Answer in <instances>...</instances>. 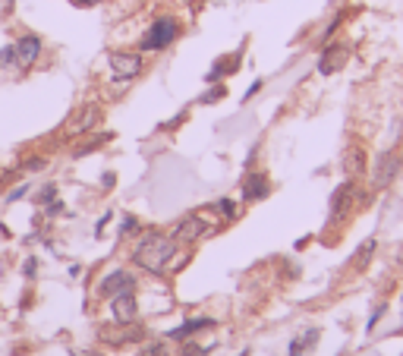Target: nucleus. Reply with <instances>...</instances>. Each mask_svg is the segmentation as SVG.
<instances>
[{
	"mask_svg": "<svg viewBox=\"0 0 403 356\" xmlns=\"http://www.w3.org/2000/svg\"><path fill=\"white\" fill-rule=\"evenodd\" d=\"M173 253H177V240L151 230V233H145V237L139 240V246H135V262H139L145 271H151V275H164V268H167Z\"/></svg>",
	"mask_w": 403,
	"mask_h": 356,
	"instance_id": "f257e3e1",
	"label": "nucleus"
},
{
	"mask_svg": "<svg viewBox=\"0 0 403 356\" xmlns=\"http://www.w3.org/2000/svg\"><path fill=\"white\" fill-rule=\"evenodd\" d=\"M215 224H217L215 211H211V208H199V211L186 215L177 227H173V240H177V243H195V240H202L205 233H211Z\"/></svg>",
	"mask_w": 403,
	"mask_h": 356,
	"instance_id": "f03ea898",
	"label": "nucleus"
},
{
	"mask_svg": "<svg viewBox=\"0 0 403 356\" xmlns=\"http://www.w3.org/2000/svg\"><path fill=\"white\" fill-rule=\"evenodd\" d=\"M179 38V23L173 19V16H157L155 23L149 25V32L142 35V41H139V48L142 51H164V48H171L173 41Z\"/></svg>",
	"mask_w": 403,
	"mask_h": 356,
	"instance_id": "7ed1b4c3",
	"label": "nucleus"
},
{
	"mask_svg": "<svg viewBox=\"0 0 403 356\" xmlns=\"http://www.w3.org/2000/svg\"><path fill=\"white\" fill-rule=\"evenodd\" d=\"M107 63H111V73H113V79H135V76L142 73V57H139V54L111 51V57H107Z\"/></svg>",
	"mask_w": 403,
	"mask_h": 356,
	"instance_id": "20e7f679",
	"label": "nucleus"
},
{
	"mask_svg": "<svg viewBox=\"0 0 403 356\" xmlns=\"http://www.w3.org/2000/svg\"><path fill=\"white\" fill-rule=\"evenodd\" d=\"M347 57H350L347 45H328L325 51H321V57H318V73H321V76L337 73V70L347 63Z\"/></svg>",
	"mask_w": 403,
	"mask_h": 356,
	"instance_id": "39448f33",
	"label": "nucleus"
},
{
	"mask_svg": "<svg viewBox=\"0 0 403 356\" xmlns=\"http://www.w3.org/2000/svg\"><path fill=\"white\" fill-rule=\"evenodd\" d=\"M13 48H16V63H19V67H32V63L38 60V54H41V38L23 35Z\"/></svg>",
	"mask_w": 403,
	"mask_h": 356,
	"instance_id": "423d86ee",
	"label": "nucleus"
},
{
	"mask_svg": "<svg viewBox=\"0 0 403 356\" xmlns=\"http://www.w3.org/2000/svg\"><path fill=\"white\" fill-rule=\"evenodd\" d=\"M113 315H117V322H123V325H129V322L135 319V297H133V287L120 290V293H113Z\"/></svg>",
	"mask_w": 403,
	"mask_h": 356,
	"instance_id": "0eeeda50",
	"label": "nucleus"
},
{
	"mask_svg": "<svg viewBox=\"0 0 403 356\" xmlns=\"http://www.w3.org/2000/svg\"><path fill=\"white\" fill-rule=\"evenodd\" d=\"M340 164H344V171L350 174V177L366 174V149H362V145H350V149L344 151V158H340Z\"/></svg>",
	"mask_w": 403,
	"mask_h": 356,
	"instance_id": "6e6552de",
	"label": "nucleus"
},
{
	"mask_svg": "<svg viewBox=\"0 0 403 356\" xmlns=\"http://www.w3.org/2000/svg\"><path fill=\"white\" fill-rule=\"evenodd\" d=\"M133 275H127V271H111V275L101 281V287H98V293L101 297H113V293H120V290H127L133 287Z\"/></svg>",
	"mask_w": 403,
	"mask_h": 356,
	"instance_id": "1a4fd4ad",
	"label": "nucleus"
},
{
	"mask_svg": "<svg viewBox=\"0 0 403 356\" xmlns=\"http://www.w3.org/2000/svg\"><path fill=\"white\" fill-rule=\"evenodd\" d=\"M268 196V180H265V174H249L246 180H243V199L246 202H259Z\"/></svg>",
	"mask_w": 403,
	"mask_h": 356,
	"instance_id": "9d476101",
	"label": "nucleus"
},
{
	"mask_svg": "<svg viewBox=\"0 0 403 356\" xmlns=\"http://www.w3.org/2000/svg\"><path fill=\"white\" fill-rule=\"evenodd\" d=\"M394 174H397V158H394V155H381L378 164H375L372 183H375V186H384L388 180H394Z\"/></svg>",
	"mask_w": 403,
	"mask_h": 356,
	"instance_id": "9b49d317",
	"label": "nucleus"
},
{
	"mask_svg": "<svg viewBox=\"0 0 403 356\" xmlns=\"http://www.w3.org/2000/svg\"><path fill=\"white\" fill-rule=\"evenodd\" d=\"M315 341H318V328H309L303 337H296V341L290 344V356H303L309 350V344H315Z\"/></svg>",
	"mask_w": 403,
	"mask_h": 356,
	"instance_id": "f8f14e48",
	"label": "nucleus"
},
{
	"mask_svg": "<svg viewBox=\"0 0 403 356\" xmlns=\"http://www.w3.org/2000/svg\"><path fill=\"white\" fill-rule=\"evenodd\" d=\"M215 322L211 319H193V322H186V325H179L177 331H173V337H186V334H195V331H202V328H211Z\"/></svg>",
	"mask_w": 403,
	"mask_h": 356,
	"instance_id": "ddd939ff",
	"label": "nucleus"
},
{
	"mask_svg": "<svg viewBox=\"0 0 403 356\" xmlns=\"http://www.w3.org/2000/svg\"><path fill=\"white\" fill-rule=\"evenodd\" d=\"M353 193V183H344V186H337L334 196H331V211H337L340 205H347V199H350Z\"/></svg>",
	"mask_w": 403,
	"mask_h": 356,
	"instance_id": "4468645a",
	"label": "nucleus"
},
{
	"mask_svg": "<svg viewBox=\"0 0 403 356\" xmlns=\"http://www.w3.org/2000/svg\"><path fill=\"white\" fill-rule=\"evenodd\" d=\"M95 117H98V111H83V117H79V123L73 127V133H83V129H91Z\"/></svg>",
	"mask_w": 403,
	"mask_h": 356,
	"instance_id": "2eb2a0df",
	"label": "nucleus"
},
{
	"mask_svg": "<svg viewBox=\"0 0 403 356\" xmlns=\"http://www.w3.org/2000/svg\"><path fill=\"white\" fill-rule=\"evenodd\" d=\"M10 63H16V48L7 45V48H0V70L10 67Z\"/></svg>",
	"mask_w": 403,
	"mask_h": 356,
	"instance_id": "dca6fc26",
	"label": "nucleus"
},
{
	"mask_svg": "<svg viewBox=\"0 0 403 356\" xmlns=\"http://www.w3.org/2000/svg\"><path fill=\"white\" fill-rule=\"evenodd\" d=\"M54 193H57L54 186H45V189L38 193V202H41V205H51V202H54Z\"/></svg>",
	"mask_w": 403,
	"mask_h": 356,
	"instance_id": "f3484780",
	"label": "nucleus"
},
{
	"mask_svg": "<svg viewBox=\"0 0 403 356\" xmlns=\"http://www.w3.org/2000/svg\"><path fill=\"white\" fill-rule=\"evenodd\" d=\"M217 208H221V211H224L227 218L237 215V205H233V199H221V202H217Z\"/></svg>",
	"mask_w": 403,
	"mask_h": 356,
	"instance_id": "a211bd4d",
	"label": "nucleus"
},
{
	"mask_svg": "<svg viewBox=\"0 0 403 356\" xmlns=\"http://www.w3.org/2000/svg\"><path fill=\"white\" fill-rule=\"evenodd\" d=\"M217 98H224V89H221V85H217L215 92H208V95L202 98V101H205V104H211V101H217Z\"/></svg>",
	"mask_w": 403,
	"mask_h": 356,
	"instance_id": "6ab92c4d",
	"label": "nucleus"
},
{
	"mask_svg": "<svg viewBox=\"0 0 403 356\" xmlns=\"http://www.w3.org/2000/svg\"><path fill=\"white\" fill-rule=\"evenodd\" d=\"M29 193V186H19V189H13V193H10V202H16V199H23V196Z\"/></svg>",
	"mask_w": 403,
	"mask_h": 356,
	"instance_id": "aec40b11",
	"label": "nucleus"
},
{
	"mask_svg": "<svg viewBox=\"0 0 403 356\" xmlns=\"http://www.w3.org/2000/svg\"><path fill=\"white\" fill-rule=\"evenodd\" d=\"M129 230H135V218H127V221H123V227H120V233H129Z\"/></svg>",
	"mask_w": 403,
	"mask_h": 356,
	"instance_id": "412c9836",
	"label": "nucleus"
},
{
	"mask_svg": "<svg viewBox=\"0 0 403 356\" xmlns=\"http://www.w3.org/2000/svg\"><path fill=\"white\" fill-rule=\"evenodd\" d=\"M259 89H261V79H255V82H252V85H249V92H246V98H252V95H255V92H259Z\"/></svg>",
	"mask_w": 403,
	"mask_h": 356,
	"instance_id": "4be33fe9",
	"label": "nucleus"
},
{
	"mask_svg": "<svg viewBox=\"0 0 403 356\" xmlns=\"http://www.w3.org/2000/svg\"><path fill=\"white\" fill-rule=\"evenodd\" d=\"M145 356H164V347H157V344H155V347H149V353H145Z\"/></svg>",
	"mask_w": 403,
	"mask_h": 356,
	"instance_id": "5701e85b",
	"label": "nucleus"
},
{
	"mask_svg": "<svg viewBox=\"0 0 403 356\" xmlns=\"http://www.w3.org/2000/svg\"><path fill=\"white\" fill-rule=\"evenodd\" d=\"M79 3H98V0H79Z\"/></svg>",
	"mask_w": 403,
	"mask_h": 356,
	"instance_id": "b1692460",
	"label": "nucleus"
}]
</instances>
